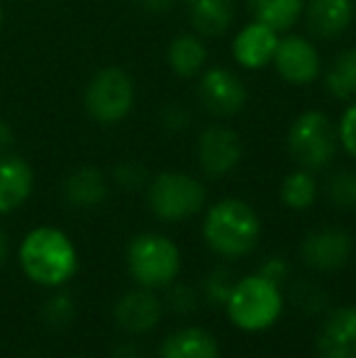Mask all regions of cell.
I'll return each instance as SVG.
<instances>
[{
	"mask_svg": "<svg viewBox=\"0 0 356 358\" xmlns=\"http://www.w3.org/2000/svg\"><path fill=\"white\" fill-rule=\"evenodd\" d=\"M144 13H152V15H162L169 13V10L176 5V0H134Z\"/></svg>",
	"mask_w": 356,
	"mask_h": 358,
	"instance_id": "d6a6232c",
	"label": "cell"
},
{
	"mask_svg": "<svg viewBox=\"0 0 356 358\" xmlns=\"http://www.w3.org/2000/svg\"><path fill=\"white\" fill-rule=\"evenodd\" d=\"M354 0H310L305 8V20L313 37L339 39L354 22Z\"/></svg>",
	"mask_w": 356,
	"mask_h": 358,
	"instance_id": "2e32d148",
	"label": "cell"
},
{
	"mask_svg": "<svg viewBox=\"0 0 356 358\" xmlns=\"http://www.w3.org/2000/svg\"><path fill=\"white\" fill-rule=\"evenodd\" d=\"M280 198L290 210H308L318 200V180H315L313 171L298 169L285 176L283 185H280Z\"/></svg>",
	"mask_w": 356,
	"mask_h": 358,
	"instance_id": "603a6c76",
	"label": "cell"
},
{
	"mask_svg": "<svg viewBox=\"0 0 356 358\" xmlns=\"http://www.w3.org/2000/svg\"><path fill=\"white\" fill-rule=\"evenodd\" d=\"M115 358H147V354H142L139 349H134V346H120L118 351H115Z\"/></svg>",
	"mask_w": 356,
	"mask_h": 358,
	"instance_id": "e575fe53",
	"label": "cell"
},
{
	"mask_svg": "<svg viewBox=\"0 0 356 358\" xmlns=\"http://www.w3.org/2000/svg\"><path fill=\"white\" fill-rule=\"evenodd\" d=\"M188 122H190L188 110L180 108V105H166L162 110V124L169 132H180V129L188 127Z\"/></svg>",
	"mask_w": 356,
	"mask_h": 358,
	"instance_id": "f546056e",
	"label": "cell"
},
{
	"mask_svg": "<svg viewBox=\"0 0 356 358\" xmlns=\"http://www.w3.org/2000/svg\"><path fill=\"white\" fill-rule=\"evenodd\" d=\"M34 190V171L22 156L0 154V215L15 213Z\"/></svg>",
	"mask_w": 356,
	"mask_h": 358,
	"instance_id": "4fadbf2b",
	"label": "cell"
},
{
	"mask_svg": "<svg viewBox=\"0 0 356 358\" xmlns=\"http://www.w3.org/2000/svg\"><path fill=\"white\" fill-rule=\"evenodd\" d=\"M329 95L337 100H354L356 98V47H349L334 57L332 66L325 76Z\"/></svg>",
	"mask_w": 356,
	"mask_h": 358,
	"instance_id": "7402d4cb",
	"label": "cell"
},
{
	"mask_svg": "<svg viewBox=\"0 0 356 358\" xmlns=\"http://www.w3.org/2000/svg\"><path fill=\"white\" fill-rule=\"evenodd\" d=\"M83 105L90 120L98 124H118L129 115L134 105V80L124 69L108 66L100 69L90 78L86 93H83Z\"/></svg>",
	"mask_w": 356,
	"mask_h": 358,
	"instance_id": "8992f818",
	"label": "cell"
},
{
	"mask_svg": "<svg viewBox=\"0 0 356 358\" xmlns=\"http://www.w3.org/2000/svg\"><path fill=\"white\" fill-rule=\"evenodd\" d=\"M159 358H220V344L210 331L200 327H185L166 336Z\"/></svg>",
	"mask_w": 356,
	"mask_h": 358,
	"instance_id": "ac0fdd59",
	"label": "cell"
},
{
	"mask_svg": "<svg viewBox=\"0 0 356 358\" xmlns=\"http://www.w3.org/2000/svg\"><path fill=\"white\" fill-rule=\"evenodd\" d=\"M44 320H47V324L52 327H66L69 322L73 320V315H76V305H73V300L69 295H54L52 300L44 305Z\"/></svg>",
	"mask_w": 356,
	"mask_h": 358,
	"instance_id": "484cf974",
	"label": "cell"
},
{
	"mask_svg": "<svg viewBox=\"0 0 356 358\" xmlns=\"http://www.w3.org/2000/svg\"><path fill=\"white\" fill-rule=\"evenodd\" d=\"M276 47H278V32L254 20L242 27V32H237L232 42V57L242 69L259 71L273 62Z\"/></svg>",
	"mask_w": 356,
	"mask_h": 358,
	"instance_id": "7c38bea8",
	"label": "cell"
},
{
	"mask_svg": "<svg viewBox=\"0 0 356 358\" xmlns=\"http://www.w3.org/2000/svg\"><path fill=\"white\" fill-rule=\"evenodd\" d=\"M171 305L176 312H190L195 307V292L188 285H178L171 292Z\"/></svg>",
	"mask_w": 356,
	"mask_h": 358,
	"instance_id": "1f68e13d",
	"label": "cell"
},
{
	"mask_svg": "<svg viewBox=\"0 0 356 358\" xmlns=\"http://www.w3.org/2000/svg\"><path fill=\"white\" fill-rule=\"evenodd\" d=\"M352 246V236L347 231L327 227V229H318L305 236L300 254H303V261L310 268L332 273V271H339L349 261Z\"/></svg>",
	"mask_w": 356,
	"mask_h": 358,
	"instance_id": "8fae6325",
	"label": "cell"
},
{
	"mask_svg": "<svg viewBox=\"0 0 356 358\" xmlns=\"http://www.w3.org/2000/svg\"><path fill=\"white\" fill-rule=\"evenodd\" d=\"M127 268L142 287H164L178 275L180 251L164 234H139L127 249Z\"/></svg>",
	"mask_w": 356,
	"mask_h": 358,
	"instance_id": "5b68a950",
	"label": "cell"
},
{
	"mask_svg": "<svg viewBox=\"0 0 356 358\" xmlns=\"http://www.w3.org/2000/svg\"><path fill=\"white\" fill-rule=\"evenodd\" d=\"M166 59L178 78H195L208 64V47L200 34H176L169 44Z\"/></svg>",
	"mask_w": 356,
	"mask_h": 358,
	"instance_id": "d6986e66",
	"label": "cell"
},
{
	"mask_svg": "<svg viewBox=\"0 0 356 358\" xmlns=\"http://www.w3.org/2000/svg\"><path fill=\"white\" fill-rule=\"evenodd\" d=\"M234 283H237V280L232 278V273H229V271H225V268L213 271V273L205 278V285H203L205 297H208L210 302H215V305H220V302H227V297H229V292H232Z\"/></svg>",
	"mask_w": 356,
	"mask_h": 358,
	"instance_id": "d4e9b609",
	"label": "cell"
},
{
	"mask_svg": "<svg viewBox=\"0 0 356 358\" xmlns=\"http://www.w3.org/2000/svg\"><path fill=\"white\" fill-rule=\"evenodd\" d=\"M227 315L242 331H264L278 322L283 312L280 285L264 278L262 273L237 280L227 297Z\"/></svg>",
	"mask_w": 356,
	"mask_h": 358,
	"instance_id": "3957f363",
	"label": "cell"
},
{
	"mask_svg": "<svg viewBox=\"0 0 356 358\" xmlns=\"http://www.w3.org/2000/svg\"><path fill=\"white\" fill-rule=\"evenodd\" d=\"M339 149L337 127L320 110L298 115L288 129V151L300 169L320 171L332 164Z\"/></svg>",
	"mask_w": 356,
	"mask_h": 358,
	"instance_id": "277c9868",
	"label": "cell"
},
{
	"mask_svg": "<svg viewBox=\"0 0 356 358\" xmlns=\"http://www.w3.org/2000/svg\"><path fill=\"white\" fill-rule=\"evenodd\" d=\"M164 307L159 297L149 292V287L132 290L122 295L115 305V320L129 334H147L162 322Z\"/></svg>",
	"mask_w": 356,
	"mask_h": 358,
	"instance_id": "9a60e30c",
	"label": "cell"
},
{
	"mask_svg": "<svg viewBox=\"0 0 356 358\" xmlns=\"http://www.w3.org/2000/svg\"><path fill=\"white\" fill-rule=\"evenodd\" d=\"M15 142V132L13 127H10V122H5V120H0V154H5V151L13 146Z\"/></svg>",
	"mask_w": 356,
	"mask_h": 358,
	"instance_id": "836d02e7",
	"label": "cell"
},
{
	"mask_svg": "<svg viewBox=\"0 0 356 358\" xmlns=\"http://www.w3.org/2000/svg\"><path fill=\"white\" fill-rule=\"evenodd\" d=\"M5 256H8V236H5V231L0 229V266H3Z\"/></svg>",
	"mask_w": 356,
	"mask_h": 358,
	"instance_id": "d590c367",
	"label": "cell"
},
{
	"mask_svg": "<svg viewBox=\"0 0 356 358\" xmlns=\"http://www.w3.org/2000/svg\"><path fill=\"white\" fill-rule=\"evenodd\" d=\"M3 20H5V13H3V3H0V29H3Z\"/></svg>",
	"mask_w": 356,
	"mask_h": 358,
	"instance_id": "8d00e7d4",
	"label": "cell"
},
{
	"mask_svg": "<svg viewBox=\"0 0 356 358\" xmlns=\"http://www.w3.org/2000/svg\"><path fill=\"white\" fill-rule=\"evenodd\" d=\"M185 13L200 37H220L234 22V0H185Z\"/></svg>",
	"mask_w": 356,
	"mask_h": 358,
	"instance_id": "e0dca14e",
	"label": "cell"
},
{
	"mask_svg": "<svg viewBox=\"0 0 356 358\" xmlns=\"http://www.w3.org/2000/svg\"><path fill=\"white\" fill-rule=\"evenodd\" d=\"M195 93H198L200 105L215 117H234L247 105V85L237 73L222 66L203 69V73L198 76Z\"/></svg>",
	"mask_w": 356,
	"mask_h": 358,
	"instance_id": "ba28073f",
	"label": "cell"
},
{
	"mask_svg": "<svg viewBox=\"0 0 356 358\" xmlns=\"http://www.w3.org/2000/svg\"><path fill=\"white\" fill-rule=\"evenodd\" d=\"M320 358H356V307H339L318 334Z\"/></svg>",
	"mask_w": 356,
	"mask_h": 358,
	"instance_id": "5bb4252c",
	"label": "cell"
},
{
	"mask_svg": "<svg viewBox=\"0 0 356 358\" xmlns=\"http://www.w3.org/2000/svg\"><path fill=\"white\" fill-rule=\"evenodd\" d=\"M244 146L242 139L234 129L225 127V124H210L200 132L198 144H195V159L198 166L213 178L227 176L234 171L242 161Z\"/></svg>",
	"mask_w": 356,
	"mask_h": 358,
	"instance_id": "9c48e42d",
	"label": "cell"
},
{
	"mask_svg": "<svg viewBox=\"0 0 356 358\" xmlns=\"http://www.w3.org/2000/svg\"><path fill=\"white\" fill-rule=\"evenodd\" d=\"M249 13L257 22L266 24L276 32H285L298 22L303 13V0H247Z\"/></svg>",
	"mask_w": 356,
	"mask_h": 358,
	"instance_id": "44dd1931",
	"label": "cell"
},
{
	"mask_svg": "<svg viewBox=\"0 0 356 358\" xmlns=\"http://www.w3.org/2000/svg\"><path fill=\"white\" fill-rule=\"evenodd\" d=\"M147 200L152 213L164 222H180L198 215L205 205V188L198 178L178 171L159 173L149 183Z\"/></svg>",
	"mask_w": 356,
	"mask_h": 358,
	"instance_id": "52a82bcc",
	"label": "cell"
},
{
	"mask_svg": "<svg viewBox=\"0 0 356 358\" xmlns=\"http://www.w3.org/2000/svg\"><path fill=\"white\" fill-rule=\"evenodd\" d=\"M280 78L290 85H310L320 76V52L313 42L290 34V37L278 39L273 62Z\"/></svg>",
	"mask_w": 356,
	"mask_h": 358,
	"instance_id": "30bf717a",
	"label": "cell"
},
{
	"mask_svg": "<svg viewBox=\"0 0 356 358\" xmlns=\"http://www.w3.org/2000/svg\"><path fill=\"white\" fill-rule=\"evenodd\" d=\"M20 266L29 280L44 287L64 285L78 268L73 241L57 227H37L20 244Z\"/></svg>",
	"mask_w": 356,
	"mask_h": 358,
	"instance_id": "6da1fadb",
	"label": "cell"
},
{
	"mask_svg": "<svg viewBox=\"0 0 356 358\" xmlns=\"http://www.w3.org/2000/svg\"><path fill=\"white\" fill-rule=\"evenodd\" d=\"M203 236L215 254L225 259H239L259 244L262 220L249 203L239 198H225L205 215Z\"/></svg>",
	"mask_w": 356,
	"mask_h": 358,
	"instance_id": "7a4b0ae2",
	"label": "cell"
},
{
	"mask_svg": "<svg viewBox=\"0 0 356 358\" xmlns=\"http://www.w3.org/2000/svg\"><path fill=\"white\" fill-rule=\"evenodd\" d=\"M259 273H262L264 278L273 280L276 285H280L285 280V275H288V264H285L283 259H269L266 264L262 266Z\"/></svg>",
	"mask_w": 356,
	"mask_h": 358,
	"instance_id": "4dcf8cb0",
	"label": "cell"
},
{
	"mask_svg": "<svg viewBox=\"0 0 356 358\" xmlns=\"http://www.w3.org/2000/svg\"><path fill=\"white\" fill-rule=\"evenodd\" d=\"M327 195L337 208H344V210L356 208V171L342 169L329 176Z\"/></svg>",
	"mask_w": 356,
	"mask_h": 358,
	"instance_id": "cb8c5ba5",
	"label": "cell"
},
{
	"mask_svg": "<svg viewBox=\"0 0 356 358\" xmlns=\"http://www.w3.org/2000/svg\"><path fill=\"white\" fill-rule=\"evenodd\" d=\"M64 198L73 208H95L108 198V180L105 173L95 166H83L73 171L64 183Z\"/></svg>",
	"mask_w": 356,
	"mask_h": 358,
	"instance_id": "ffe728a7",
	"label": "cell"
},
{
	"mask_svg": "<svg viewBox=\"0 0 356 358\" xmlns=\"http://www.w3.org/2000/svg\"><path fill=\"white\" fill-rule=\"evenodd\" d=\"M295 302L308 312H318L325 307V295L315 283H300L295 287Z\"/></svg>",
	"mask_w": 356,
	"mask_h": 358,
	"instance_id": "f1b7e54d",
	"label": "cell"
},
{
	"mask_svg": "<svg viewBox=\"0 0 356 358\" xmlns=\"http://www.w3.org/2000/svg\"><path fill=\"white\" fill-rule=\"evenodd\" d=\"M113 178L118 185L127 190H137L147 183V169L142 164H134V161H122V164L115 166Z\"/></svg>",
	"mask_w": 356,
	"mask_h": 358,
	"instance_id": "4316f807",
	"label": "cell"
},
{
	"mask_svg": "<svg viewBox=\"0 0 356 358\" xmlns=\"http://www.w3.org/2000/svg\"><path fill=\"white\" fill-rule=\"evenodd\" d=\"M337 137L342 149L347 151L352 159H356V100L344 110L342 120H339V127H337Z\"/></svg>",
	"mask_w": 356,
	"mask_h": 358,
	"instance_id": "83f0119b",
	"label": "cell"
}]
</instances>
